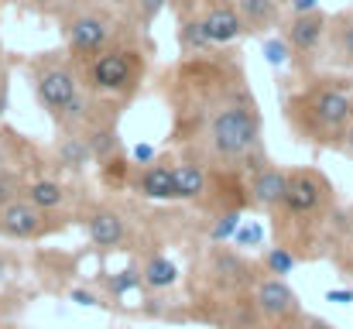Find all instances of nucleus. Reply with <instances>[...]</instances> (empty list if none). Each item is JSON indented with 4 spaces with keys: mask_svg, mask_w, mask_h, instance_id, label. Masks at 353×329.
I'll use <instances>...</instances> for the list:
<instances>
[{
    "mask_svg": "<svg viewBox=\"0 0 353 329\" xmlns=\"http://www.w3.org/2000/svg\"><path fill=\"white\" fill-rule=\"evenodd\" d=\"M189 55L179 69V107H192V137L203 141L210 161L243 165L261 154V110L254 93L243 86L236 59Z\"/></svg>",
    "mask_w": 353,
    "mask_h": 329,
    "instance_id": "f257e3e1",
    "label": "nucleus"
},
{
    "mask_svg": "<svg viewBox=\"0 0 353 329\" xmlns=\"http://www.w3.org/2000/svg\"><path fill=\"white\" fill-rule=\"evenodd\" d=\"M285 120L302 144L312 148H336L353 123V79L340 72L305 79L288 100Z\"/></svg>",
    "mask_w": 353,
    "mask_h": 329,
    "instance_id": "f03ea898",
    "label": "nucleus"
},
{
    "mask_svg": "<svg viewBox=\"0 0 353 329\" xmlns=\"http://www.w3.org/2000/svg\"><path fill=\"white\" fill-rule=\"evenodd\" d=\"M28 76L34 83L38 103L48 110V117L65 130L76 134L86 117H90V90L83 83V72L76 66V59L59 55V52H41L28 62Z\"/></svg>",
    "mask_w": 353,
    "mask_h": 329,
    "instance_id": "7ed1b4c3",
    "label": "nucleus"
},
{
    "mask_svg": "<svg viewBox=\"0 0 353 329\" xmlns=\"http://www.w3.org/2000/svg\"><path fill=\"white\" fill-rule=\"evenodd\" d=\"M141 28L120 34L117 41H110L103 52L76 62L83 72V83L93 97H110V100H130L148 72V45H141L137 38Z\"/></svg>",
    "mask_w": 353,
    "mask_h": 329,
    "instance_id": "20e7f679",
    "label": "nucleus"
},
{
    "mask_svg": "<svg viewBox=\"0 0 353 329\" xmlns=\"http://www.w3.org/2000/svg\"><path fill=\"white\" fill-rule=\"evenodd\" d=\"M65 28V48L76 62L103 52L110 41H117L120 34H127L134 24L127 21L123 7H110V3H100V0H90L86 7H79L69 21H62Z\"/></svg>",
    "mask_w": 353,
    "mask_h": 329,
    "instance_id": "39448f33",
    "label": "nucleus"
},
{
    "mask_svg": "<svg viewBox=\"0 0 353 329\" xmlns=\"http://www.w3.org/2000/svg\"><path fill=\"white\" fill-rule=\"evenodd\" d=\"M281 210L292 219H316L333 210V186L316 168H295L288 172V189L281 199Z\"/></svg>",
    "mask_w": 353,
    "mask_h": 329,
    "instance_id": "423d86ee",
    "label": "nucleus"
},
{
    "mask_svg": "<svg viewBox=\"0 0 353 329\" xmlns=\"http://www.w3.org/2000/svg\"><path fill=\"white\" fill-rule=\"evenodd\" d=\"M326 34H330V14H323V10L292 14L281 24V38L292 48V62H299L302 69L312 66L326 52Z\"/></svg>",
    "mask_w": 353,
    "mask_h": 329,
    "instance_id": "0eeeda50",
    "label": "nucleus"
},
{
    "mask_svg": "<svg viewBox=\"0 0 353 329\" xmlns=\"http://www.w3.org/2000/svg\"><path fill=\"white\" fill-rule=\"evenodd\" d=\"M192 14L203 17L213 48H230L240 34H247L243 17H240L234 0H199V3L192 7Z\"/></svg>",
    "mask_w": 353,
    "mask_h": 329,
    "instance_id": "6e6552de",
    "label": "nucleus"
},
{
    "mask_svg": "<svg viewBox=\"0 0 353 329\" xmlns=\"http://www.w3.org/2000/svg\"><path fill=\"white\" fill-rule=\"evenodd\" d=\"M254 306H257V312H261L268 323H274V326H288V323H299V319H302L299 295L285 285V278H264V281H257Z\"/></svg>",
    "mask_w": 353,
    "mask_h": 329,
    "instance_id": "1a4fd4ad",
    "label": "nucleus"
},
{
    "mask_svg": "<svg viewBox=\"0 0 353 329\" xmlns=\"http://www.w3.org/2000/svg\"><path fill=\"white\" fill-rule=\"evenodd\" d=\"M48 230H52L48 213L38 210L34 203L21 199V196L10 199V203L0 210V233L10 237V240H38V237H45Z\"/></svg>",
    "mask_w": 353,
    "mask_h": 329,
    "instance_id": "9d476101",
    "label": "nucleus"
},
{
    "mask_svg": "<svg viewBox=\"0 0 353 329\" xmlns=\"http://www.w3.org/2000/svg\"><path fill=\"white\" fill-rule=\"evenodd\" d=\"M326 62L340 72L353 76V7L330 14V34H326Z\"/></svg>",
    "mask_w": 353,
    "mask_h": 329,
    "instance_id": "9b49d317",
    "label": "nucleus"
},
{
    "mask_svg": "<svg viewBox=\"0 0 353 329\" xmlns=\"http://www.w3.org/2000/svg\"><path fill=\"white\" fill-rule=\"evenodd\" d=\"M285 189H288V172L278 165H264L250 179V206L254 210H281Z\"/></svg>",
    "mask_w": 353,
    "mask_h": 329,
    "instance_id": "f8f14e48",
    "label": "nucleus"
},
{
    "mask_svg": "<svg viewBox=\"0 0 353 329\" xmlns=\"http://www.w3.org/2000/svg\"><path fill=\"white\" fill-rule=\"evenodd\" d=\"M86 233H90V240L97 247L117 250L127 240V219L120 217L117 210H110V206H93L86 213Z\"/></svg>",
    "mask_w": 353,
    "mask_h": 329,
    "instance_id": "ddd939ff",
    "label": "nucleus"
},
{
    "mask_svg": "<svg viewBox=\"0 0 353 329\" xmlns=\"http://www.w3.org/2000/svg\"><path fill=\"white\" fill-rule=\"evenodd\" d=\"M247 34H264L274 24H281V7H288V0H234Z\"/></svg>",
    "mask_w": 353,
    "mask_h": 329,
    "instance_id": "4468645a",
    "label": "nucleus"
},
{
    "mask_svg": "<svg viewBox=\"0 0 353 329\" xmlns=\"http://www.w3.org/2000/svg\"><path fill=\"white\" fill-rule=\"evenodd\" d=\"M137 192L144 199H175V175L168 161H151L137 175Z\"/></svg>",
    "mask_w": 353,
    "mask_h": 329,
    "instance_id": "2eb2a0df",
    "label": "nucleus"
},
{
    "mask_svg": "<svg viewBox=\"0 0 353 329\" xmlns=\"http://www.w3.org/2000/svg\"><path fill=\"white\" fill-rule=\"evenodd\" d=\"M179 45H182V55L213 52V41H210L206 24H203L199 14H192V10H182V14H179Z\"/></svg>",
    "mask_w": 353,
    "mask_h": 329,
    "instance_id": "dca6fc26",
    "label": "nucleus"
},
{
    "mask_svg": "<svg viewBox=\"0 0 353 329\" xmlns=\"http://www.w3.org/2000/svg\"><path fill=\"white\" fill-rule=\"evenodd\" d=\"M213 271L220 275V281H223V288H243V285H250V264L234 254V250H223V247H216L213 250Z\"/></svg>",
    "mask_w": 353,
    "mask_h": 329,
    "instance_id": "f3484780",
    "label": "nucleus"
},
{
    "mask_svg": "<svg viewBox=\"0 0 353 329\" xmlns=\"http://www.w3.org/2000/svg\"><path fill=\"white\" fill-rule=\"evenodd\" d=\"M172 175H175V199L189 203V199H199L206 192V165L179 161V165H172Z\"/></svg>",
    "mask_w": 353,
    "mask_h": 329,
    "instance_id": "a211bd4d",
    "label": "nucleus"
},
{
    "mask_svg": "<svg viewBox=\"0 0 353 329\" xmlns=\"http://www.w3.org/2000/svg\"><path fill=\"white\" fill-rule=\"evenodd\" d=\"M83 137L90 144L93 161H110V158L120 154V137H117V127L114 123H93Z\"/></svg>",
    "mask_w": 353,
    "mask_h": 329,
    "instance_id": "6ab92c4d",
    "label": "nucleus"
},
{
    "mask_svg": "<svg viewBox=\"0 0 353 329\" xmlns=\"http://www.w3.org/2000/svg\"><path fill=\"white\" fill-rule=\"evenodd\" d=\"M55 158H59V165L69 168V172H79V168H86V161H93L90 144H86V137H79V134H65V137L59 141V148H55Z\"/></svg>",
    "mask_w": 353,
    "mask_h": 329,
    "instance_id": "aec40b11",
    "label": "nucleus"
},
{
    "mask_svg": "<svg viewBox=\"0 0 353 329\" xmlns=\"http://www.w3.org/2000/svg\"><path fill=\"white\" fill-rule=\"evenodd\" d=\"M24 199L34 203L38 210L52 213V210H59L65 203V189L59 182H52V179H38V182H28L24 186Z\"/></svg>",
    "mask_w": 353,
    "mask_h": 329,
    "instance_id": "412c9836",
    "label": "nucleus"
},
{
    "mask_svg": "<svg viewBox=\"0 0 353 329\" xmlns=\"http://www.w3.org/2000/svg\"><path fill=\"white\" fill-rule=\"evenodd\" d=\"M141 278H144V285H148V288H154V292H165V288H172V285L179 281V268H175L168 257L154 254V257H148V261H144V268H141Z\"/></svg>",
    "mask_w": 353,
    "mask_h": 329,
    "instance_id": "4be33fe9",
    "label": "nucleus"
},
{
    "mask_svg": "<svg viewBox=\"0 0 353 329\" xmlns=\"http://www.w3.org/2000/svg\"><path fill=\"white\" fill-rule=\"evenodd\" d=\"M120 7H123V14H127V21L134 28L148 31L154 24V17L168 7V0H120Z\"/></svg>",
    "mask_w": 353,
    "mask_h": 329,
    "instance_id": "5701e85b",
    "label": "nucleus"
},
{
    "mask_svg": "<svg viewBox=\"0 0 353 329\" xmlns=\"http://www.w3.org/2000/svg\"><path fill=\"white\" fill-rule=\"evenodd\" d=\"M295 254L288 250V247H271L268 254H264V268H268V275L271 278H288L292 271H295Z\"/></svg>",
    "mask_w": 353,
    "mask_h": 329,
    "instance_id": "b1692460",
    "label": "nucleus"
},
{
    "mask_svg": "<svg viewBox=\"0 0 353 329\" xmlns=\"http://www.w3.org/2000/svg\"><path fill=\"white\" fill-rule=\"evenodd\" d=\"M141 285H144V278H141L137 268H123V271H117L114 278H107V292H110L114 299L127 295V292H134V288H141Z\"/></svg>",
    "mask_w": 353,
    "mask_h": 329,
    "instance_id": "393cba45",
    "label": "nucleus"
},
{
    "mask_svg": "<svg viewBox=\"0 0 353 329\" xmlns=\"http://www.w3.org/2000/svg\"><path fill=\"white\" fill-rule=\"evenodd\" d=\"M264 59H268V66H274V69L288 66V62H292V48H288V41L278 38V34H268V38H264Z\"/></svg>",
    "mask_w": 353,
    "mask_h": 329,
    "instance_id": "a878e982",
    "label": "nucleus"
},
{
    "mask_svg": "<svg viewBox=\"0 0 353 329\" xmlns=\"http://www.w3.org/2000/svg\"><path fill=\"white\" fill-rule=\"evenodd\" d=\"M236 230H240V213H236V210H230V213H223V217L213 223L210 240H213V243H223V240L236 237Z\"/></svg>",
    "mask_w": 353,
    "mask_h": 329,
    "instance_id": "bb28decb",
    "label": "nucleus"
},
{
    "mask_svg": "<svg viewBox=\"0 0 353 329\" xmlns=\"http://www.w3.org/2000/svg\"><path fill=\"white\" fill-rule=\"evenodd\" d=\"M17 192H21V179L10 175V172H0V210H3L10 199H17Z\"/></svg>",
    "mask_w": 353,
    "mask_h": 329,
    "instance_id": "cd10ccee",
    "label": "nucleus"
},
{
    "mask_svg": "<svg viewBox=\"0 0 353 329\" xmlns=\"http://www.w3.org/2000/svg\"><path fill=\"white\" fill-rule=\"evenodd\" d=\"M234 240H236V247H257V243L264 240V230H261L257 223H250V226H240Z\"/></svg>",
    "mask_w": 353,
    "mask_h": 329,
    "instance_id": "c85d7f7f",
    "label": "nucleus"
},
{
    "mask_svg": "<svg viewBox=\"0 0 353 329\" xmlns=\"http://www.w3.org/2000/svg\"><path fill=\"white\" fill-rule=\"evenodd\" d=\"M90 0H55L52 3V17H59V21H69L79 7H86Z\"/></svg>",
    "mask_w": 353,
    "mask_h": 329,
    "instance_id": "c756f323",
    "label": "nucleus"
},
{
    "mask_svg": "<svg viewBox=\"0 0 353 329\" xmlns=\"http://www.w3.org/2000/svg\"><path fill=\"white\" fill-rule=\"evenodd\" d=\"M103 175H107V182H123V175H127V161H123V158L103 161Z\"/></svg>",
    "mask_w": 353,
    "mask_h": 329,
    "instance_id": "7c9ffc66",
    "label": "nucleus"
},
{
    "mask_svg": "<svg viewBox=\"0 0 353 329\" xmlns=\"http://www.w3.org/2000/svg\"><path fill=\"white\" fill-rule=\"evenodd\" d=\"M295 329H336L333 323H326V319H319V316H302Z\"/></svg>",
    "mask_w": 353,
    "mask_h": 329,
    "instance_id": "2f4dec72",
    "label": "nucleus"
},
{
    "mask_svg": "<svg viewBox=\"0 0 353 329\" xmlns=\"http://www.w3.org/2000/svg\"><path fill=\"white\" fill-rule=\"evenodd\" d=\"M130 158H134V161H144V165H151V161H154V148H151V144H137V148L130 151Z\"/></svg>",
    "mask_w": 353,
    "mask_h": 329,
    "instance_id": "473e14b6",
    "label": "nucleus"
},
{
    "mask_svg": "<svg viewBox=\"0 0 353 329\" xmlns=\"http://www.w3.org/2000/svg\"><path fill=\"white\" fill-rule=\"evenodd\" d=\"M292 14H305V10H319V0H288Z\"/></svg>",
    "mask_w": 353,
    "mask_h": 329,
    "instance_id": "72a5a7b5",
    "label": "nucleus"
},
{
    "mask_svg": "<svg viewBox=\"0 0 353 329\" xmlns=\"http://www.w3.org/2000/svg\"><path fill=\"white\" fill-rule=\"evenodd\" d=\"M7 110V62L0 59V113Z\"/></svg>",
    "mask_w": 353,
    "mask_h": 329,
    "instance_id": "f704fd0d",
    "label": "nucleus"
},
{
    "mask_svg": "<svg viewBox=\"0 0 353 329\" xmlns=\"http://www.w3.org/2000/svg\"><path fill=\"white\" fill-rule=\"evenodd\" d=\"M52 3L55 0H24V7H31L34 14H52Z\"/></svg>",
    "mask_w": 353,
    "mask_h": 329,
    "instance_id": "c9c22d12",
    "label": "nucleus"
},
{
    "mask_svg": "<svg viewBox=\"0 0 353 329\" xmlns=\"http://www.w3.org/2000/svg\"><path fill=\"white\" fill-rule=\"evenodd\" d=\"M72 302H79V306H97V295H93V292L76 288V292H72Z\"/></svg>",
    "mask_w": 353,
    "mask_h": 329,
    "instance_id": "e433bc0d",
    "label": "nucleus"
},
{
    "mask_svg": "<svg viewBox=\"0 0 353 329\" xmlns=\"http://www.w3.org/2000/svg\"><path fill=\"white\" fill-rule=\"evenodd\" d=\"M340 151H343V154H347V158L353 161V123L347 127V134H343V144H340Z\"/></svg>",
    "mask_w": 353,
    "mask_h": 329,
    "instance_id": "4c0bfd02",
    "label": "nucleus"
},
{
    "mask_svg": "<svg viewBox=\"0 0 353 329\" xmlns=\"http://www.w3.org/2000/svg\"><path fill=\"white\" fill-rule=\"evenodd\" d=\"M330 302H353V292H330Z\"/></svg>",
    "mask_w": 353,
    "mask_h": 329,
    "instance_id": "58836bf2",
    "label": "nucleus"
},
{
    "mask_svg": "<svg viewBox=\"0 0 353 329\" xmlns=\"http://www.w3.org/2000/svg\"><path fill=\"white\" fill-rule=\"evenodd\" d=\"M0 165H3V148H0Z\"/></svg>",
    "mask_w": 353,
    "mask_h": 329,
    "instance_id": "ea45409f",
    "label": "nucleus"
},
{
    "mask_svg": "<svg viewBox=\"0 0 353 329\" xmlns=\"http://www.w3.org/2000/svg\"><path fill=\"white\" fill-rule=\"evenodd\" d=\"M0 271H7V268H3V264H0Z\"/></svg>",
    "mask_w": 353,
    "mask_h": 329,
    "instance_id": "a19ab883",
    "label": "nucleus"
}]
</instances>
